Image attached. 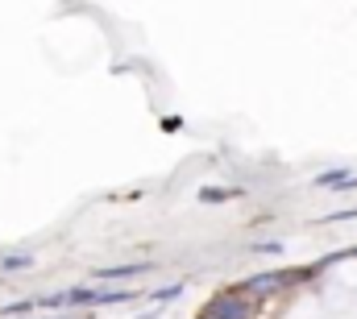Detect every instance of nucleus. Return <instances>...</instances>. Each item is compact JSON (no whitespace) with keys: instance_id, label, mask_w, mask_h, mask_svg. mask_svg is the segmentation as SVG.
I'll return each instance as SVG.
<instances>
[{"instance_id":"3","label":"nucleus","mask_w":357,"mask_h":319,"mask_svg":"<svg viewBox=\"0 0 357 319\" xmlns=\"http://www.w3.org/2000/svg\"><path fill=\"white\" fill-rule=\"evenodd\" d=\"M212 316H220V319H245V303H216V307H212Z\"/></svg>"},{"instance_id":"2","label":"nucleus","mask_w":357,"mask_h":319,"mask_svg":"<svg viewBox=\"0 0 357 319\" xmlns=\"http://www.w3.org/2000/svg\"><path fill=\"white\" fill-rule=\"evenodd\" d=\"M146 270H150L146 261H133V265H112V270H100V278H108V282H112V278H137V274H146Z\"/></svg>"},{"instance_id":"4","label":"nucleus","mask_w":357,"mask_h":319,"mask_svg":"<svg viewBox=\"0 0 357 319\" xmlns=\"http://www.w3.org/2000/svg\"><path fill=\"white\" fill-rule=\"evenodd\" d=\"M29 265H33V257H25V253H8V257L0 261V270H8V274H13V270H29Z\"/></svg>"},{"instance_id":"8","label":"nucleus","mask_w":357,"mask_h":319,"mask_svg":"<svg viewBox=\"0 0 357 319\" xmlns=\"http://www.w3.org/2000/svg\"><path fill=\"white\" fill-rule=\"evenodd\" d=\"M337 220H357V208H349V212H337V216H328V224H337Z\"/></svg>"},{"instance_id":"6","label":"nucleus","mask_w":357,"mask_h":319,"mask_svg":"<svg viewBox=\"0 0 357 319\" xmlns=\"http://www.w3.org/2000/svg\"><path fill=\"white\" fill-rule=\"evenodd\" d=\"M233 195H237V191H220V187H204V191H199L204 203H225V199H233Z\"/></svg>"},{"instance_id":"1","label":"nucleus","mask_w":357,"mask_h":319,"mask_svg":"<svg viewBox=\"0 0 357 319\" xmlns=\"http://www.w3.org/2000/svg\"><path fill=\"white\" fill-rule=\"evenodd\" d=\"M282 286H287V274H258V278L245 282V295H274Z\"/></svg>"},{"instance_id":"5","label":"nucleus","mask_w":357,"mask_h":319,"mask_svg":"<svg viewBox=\"0 0 357 319\" xmlns=\"http://www.w3.org/2000/svg\"><path fill=\"white\" fill-rule=\"evenodd\" d=\"M316 182H324V187H354L357 178H354V174H341V170H333V174H320Z\"/></svg>"},{"instance_id":"7","label":"nucleus","mask_w":357,"mask_h":319,"mask_svg":"<svg viewBox=\"0 0 357 319\" xmlns=\"http://www.w3.org/2000/svg\"><path fill=\"white\" fill-rule=\"evenodd\" d=\"M178 290H183V286H167V290H158V295H154V299H158V303H171V299H175Z\"/></svg>"}]
</instances>
